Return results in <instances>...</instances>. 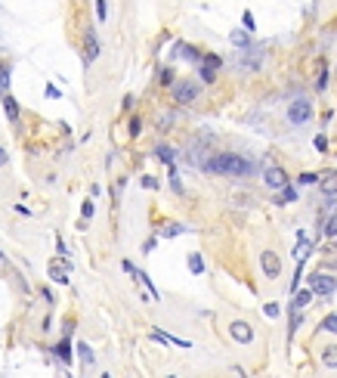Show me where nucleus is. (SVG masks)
Here are the masks:
<instances>
[{"label": "nucleus", "instance_id": "f257e3e1", "mask_svg": "<svg viewBox=\"0 0 337 378\" xmlns=\"http://www.w3.org/2000/svg\"><path fill=\"white\" fill-rule=\"evenodd\" d=\"M207 174H223V177H254L257 174V162L235 152H217L207 158V165L201 168Z\"/></svg>", "mask_w": 337, "mask_h": 378}, {"label": "nucleus", "instance_id": "f03ea898", "mask_svg": "<svg viewBox=\"0 0 337 378\" xmlns=\"http://www.w3.org/2000/svg\"><path fill=\"white\" fill-rule=\"evenodd\" d=\"M198 84L195 81H173V87H170V93H173V102L177 106H189V102L198 96Z\"/></svg>", "mask_w": 337, "mask_h": 378}, {"label": "nucleus", "instance_id": "7ed1b4c3", "mask_svg": "<svg viewBox=\"0 0 337 378\" xmlns=\"http://www.w3.org/2000/svg\"><path fill=\"white\" fill-rule=\"evenodd\" d=\"M312 118V102L309 99H294L291 109H288V121L291 124H306Z\"/></svg>", "mask_w": 337, "mask_h": 378}, {"label": "nucleus", "instance_id": "20e7f679", "mask_svg": "<svg viewBox=\"0 0 337 378\" xmlns=\"http://www.w3.org/2000/svg\"><path fill=\"white\" fill-rule=\"evenodd\" d=\"M306 282H309V289L316 292V294H331V292H337V279L328 276V273H312Z\"/></svg>", "mask_w": 337, "mask_h": 378}, {"label": "nucleus", "instance_id": "39448f33", "mask_svg": "<svg viewBox=\"0 0 337 378\" xmlns=\"http://www.w3.org/2000/svg\"><path fill=\"white\" fill-rule=\"evenodd\" d=\"M263 183H266L269 189H285V186H288V174H285V168H278V165L263 168Z\"/></svg>", "mask_w": 337, "mask_h": 378}, {"label": "nucleus", "instance_id": "423d86ee", "mask_svg": "<svg viewBox=\"0 0 337 378\" xmlns=\"http://www.w3.org/2000/svg\"><path fill=\"white\" fill-rule=\"evenodd\" d=\"M99 59V38L93 28H84V65H93Z\"/></svg>", "mask_w": 337, "mask_h": 378}, {"label": "nucleus", "instance_id": "0eeeda50", "mask_svg": "<svg viewBox=\"0 0 337 378\" xmlns=\"http://www.w3.org/2000/svg\"><path fill=\"white\" fill-rule=\"evenodd\" d=\"M260 267H263V273H266L269 279H278V276H282V260H278L275 251H263V254H260Z\"/></svg>", "mask_w": 337, "mask_h": 378}, {"label": "nucleus", "instance_id": "6e6552de", "mask_svg": "<svg viewBox=\"0 0 337 378\" xmlns=\"http://www.w3.org/2000/svg\"><path fill=\"white\" fill-rule=\"evenodd\" d=\"M229 335L235 338L238 344H251V341H254V329H251L248 323H241V319H238V323L229 326Z\"/></svg>", "mask_w": 337, "mask_h": 378}, {"label": "nucleus", "instance_id": "1a4fd4ad", "mask_svg": "<svg viewBox=\"0 0 337 378\" xmlns=\"http://www.w3.org/2000/svg\"><path fill=\"white\" fill-rule=\"evenodd\" d=\"M170 56H173V59H180V56H186L189 62H198V59H201V53L195 50V47H189V43H183V41L177 43V47H173V53H170Z\"/></svg>", "mask_w": 337, "mask_h": 378}, {"label": "nucleus", "instance_id": "9d476101", "mask_svg": "<svg viewBox=\"0 0 337 378\" xmlns=\"http://www.w3.org/2000/svg\"><path fill=\"white\" fill-rule=\"evenodd\" d=\"M56 357H59L62 363H72V357H75V350H72V335H68V332L62 335L59 344H56Z\"/></svg>", "mask_w": 337, "mask_h": 378}, {"label": "nucleus", "instance_id": "9b49d317", "mask_svg": "<svg viewBox=\"0 0 337 378\" xmlns=\"http://www.w3.org/2000/svg\"><path fill=\"white\" fill-rule=\"evenodd\" d=\"M312 294H316V292H312V289H306V292H294V297H291V307H288V310H303V307L312 301Z\"/></svg>", "mask_w": 337, "mask_h": 378}, {"label": "nucleus", "instance_id": "f8f14e48", "mask_svg": "<svg viewBox=\"0 0 337 378\" xmlns=\"http://www.w3.org/2000/svg\"><path fill=\"white\" fill-rule=\"evenodd\" d=\"M229 41L235 43V47H241V50H248V47H251V31H248V28H235V31L229 34Z\"/></svg>", "mask_w": 337, "mask_h": 378}, {"label": "nucleus", "instance_id": "ddd939ff", "mask_svg": "<svg viewBox=\"0 0 337 378\" xmlns=\"http://www.w3.org/2000/svg\"><path fill=\"white\" fill-rule=\"evenodd\" d=\"M319 186H322V192H325V196H337V170H328V174L322 177V183H319Z\"/></svg>", "mask_w": 337, "mask_h": 378}, {"label": "nucleus", "instance_id": "4468645a", "mask_svg": "<svg viewBox=\"0 0 337 378\" xmlns=\"http://www.w3.org/2000/svg\"><path fill=\"white\" fill-rule=\"evenodd\" d=\"M322 236H325V239H334V236H337V211L328 214V217L322 220Z\"/></svg>", "mask_w": 337, "mask_h": 378}, {"label": "nucleus", "instance_id": "2eb2a0df", "mask_svg": "<svg viewBox=\"0 0 337 378\" xmlns=\"http://www.w3.org/2000/svg\"><path fill=\"white\" fill-rule=\"evenodd\" d=\"M155 155H158V158H161V162H164L167 168H173V158H177V152H173L170 146H164V143H158V146H155Z\"/></svg>", "mask_w": 337, "mask_h": 378}, {"label": "nucleus", "instance_id": "dca6fc26", "mask_svg": "<svg viewBox=\"0 0 337 378\" xmlns=\"http://www.w3.org/2000/svg\"><path fill=\"white\" fill-rule=\"evenodd\" d=\"M3 109H6V118H9V121L19 118V102L9 96V93H3Z\"/></svg>", "mask_w": 337, "mask_h": 378}, {"label": "nucleus", "instance_id": "f3484780", "mask_svg": "<svg viewBox=\"0 0 337 378\" xmlns=\"http://www.w3.org/2000/svg\"><path fill=\"white\" fill-rule=\"evenodd\" d=\"M75 353L80 357V363H84V366H93V360H96V357H93V350L84 344V341H77V350H75Z\"/></svg>", "mask_w": 337, "mask_h": 378}, {"label": "nucleus", "instance_id": "a211bd4d", "mask_svg": "<svg viewBox=\"0 0 337 378\" xmlns=\"http://www.w3.org/2000/svg\"><path fill=\"white\" fill-rule=\"evenodd\" d=\"M189 270L195 273V276H201V273H204V260H201V254H189Z\"/></svg>", "mask_w": 337, "mask_h": 378}, {"label": "nucleus", "instance_id": "6ab92c4d", "mask_svg": "<svg viewBox=\"0 0 337 378\" xmlns=\"http://www.w3.org/2000/svg\"><path fill=\"white\" fill-rule=\"evenodd\" d=\"M322 363L334 369V366H337V347H325V350H322Z\"/></svg>", "mask_w": 337, "mask_h": 378}, {"label": "nucleus", "instance_id": "aec40b11", "mask_svg": "<svg viewBox=\"0 0 337 378\" xmlns=\"http://www.w3.org/2000/svg\"><path fill=\"white\" fill-rule=\"evenodd\" d=\"M319 329H322V332H334V335H337V313H328V316L322 319Z\"/></svg>", "mask_w": 337, "mask_h": 378}, {"label": "nucleus", "instance_id": "412c9836", "mask_svg": "<svg viewBox=\"0 0 337 378\" xmlns=\"http://www.w3.org/2000/svg\"><path fill=\"white\" fill-rule=\"evenodd\" d=\"M3 93H9V68L0 65V96Z\"/></svg>", "mask_w": 337, "mask_h": 378}, {"label": "nucleus", "instance_id": "4be33fe9", "mask_svg": "<svg viewBox=\"0 0 337 378\" xmlns=\"http://www.w3.org/2000/svg\"><path fill=\"white\" fill-rule=\"evenodd\" d=\"M201 65H211V68H220V65H223V59H220L217 53H207V56H201Z\"/></svg>", "mask_w": 337, "mask_h": 378}, {"label": "nucleus", "instance_id": "5701e85b", "mask_svg": "<svg viewBox=\"0 0 337 378\" xmlns=\"http://www.w3.org/2000/svg\"><path fill=\"white\" fill-rule=\"evenodd\" d=\"M50 279H56V282H62V285H68V276H65V273H62L59 267H56V263H50Z\"/></svg>", "mask_w": 337, "mask_h": 378}, {"label": "nucleus", "instance_id": "b1692460", "mask_svg": "<svg viewBox=\"0 0 337 378\" xmlns=\"http://www.w3.org/2000/svg\"><path fill=\"white\" fill-rule=\"evenodd\" d=\"M96 19H99V22L109 19V3H106V0H96Z\"/></svg>", "mask_w": 337, "mask_h": 378}, {"label": "nucleus", "instance_id": "393cba45", "mask_svg": "<svg viewBox=\"0 0 337 378\" xmlns=\"http://www.w3.org/2000/svg\"><path fill=\"white\" fill-rule=\"evenodd\" d=\"M325 87H328V65L319 68V81H316V90H325Z\"/></svg>", "mask_w": 337, "mask_h": 378}, {"label": "nucleus", "instance_id": "a878e982", "mask_svg": "<svg viewBox=\"0 0 337 378\" xmlns=\"http://www.w3.org/2000/svg\"><path fill=\"white\" fill-rule=\"evenodd\" d=\"M294 199H297V189L291 186V183H288V186L282 189V199H278V202H294Z\"/></svg>", "mask_w": 337, "mask_h": 378}, {"label": "nucleus", "instance_id": "bb28decb", "mask_svg": "<svg viewBox=\"0 0 337 378\" xmlns=\"http://www.w3.org/2000/svg\"><path fill=\"white\" fill-rule=\"evenodd\" d=\"M93 211H96V205H93V199H87L84 205H80V214H84V220H90Z\"/></svg>", "mask_w": 337, "mask_h": 378}, {"label": "nucleus", "instance_id": "cd10ccee", "mask_svg": "<svg viewBox=\"0 0 337 378\" xmlns=\"http://www.w3.org/2000/svg\"><path fill=\"white\" fill-rule=\"evenodd\" d=\"M263 313H266V316H269V319H275L278 313H282V307H278L275 301H269V304H266V307H263Z\"/></svg>", "mask_w": 337, "mask_h": 378}, {"label": "nucleus", "instance_id": "c85d7f7f", "mask_svg": "<svg viewBox=\"0 0 337 378\" xmlns=\"http://www.w3.org/2000/svg\"><path fill=\"white\" fill-rule=\"evenodd\" d=\"M319 180H322L319 174H300V177H297L300 186H309V183H319Z\"/></svg>", "mask_w": 337, "mask_h": 378}, {"label": "nucleus", "instance_id": "c756f323", "mask_svg": "<svg viewBox=\"0 0 337 378\" xmlns=\"http://www.w3.org/2000/svg\"><path fill=\"white\" fill-rule=\"evenodd\" d=\"M214 78H217L214 68H211V65H201V81H204V84H214Z\"/></svg>", "mask_w": 337, "mask_h": 378}, {"label": "nucleus", "instance_id": "7c9ffc66", "mask_svg": "<svg viewBox=\"0 0 337 378\" xmlns=\"http://www.w3.org/2000/svg\"><path fill=\"white\" fill-rule=\"evenodd\" d=\"M180 233H183L180 223H164V236H180Z\"/></svg>", "mask_w": 337, "mask_h": 378}, {"label": "nucleus", "instance_id": "2f4dec72", "mask_svg": "<svg viewBox=\"0 0 337 378\" xmlns=\"http://www.w3.org/2000/svg\"><path fill=\"white\" fill-rule=\"evenodd\" d=\"M241 22H245V28L254 34V28H257V22H254V16H251V13H245V16H241Z\"/></svg>", "mask_w": 337, "mask_h": 378}, {"label": "nucleus", "instance_id": "473e14b6", "mask_svg": "<svg viewBox=\"0 0 337 378\" xmlns=\"http://www.w3.org/2000/svg\"><path fill=\"white\" fill-rule=\"evenodd\" d=\"M139 130H143V121H139V118H130V136H139Z\"/></svg>", "mask_w": 337, "mask_h": 378}, {"label": "nucleus", "instance_id": "72a5a7b5", "mask_svg": "<svg viewBox=\"0 0 337 378\" xmlns=\"http://www.w3.org/2000/svg\"><path fill=\"white\" fill-rule=\"evenodd\" d=\"M161 84L173 87V72H170V68H164V72H161Z\"/></svg>", "mask_w": 337, "mask_h": 378}, {"label": "nucleus", "instance_id": "f704fd0d", "mask_svg": "<svg viewBox=\"0 0 337 378\" xmlns=\"http://www.w3.org/2000/svg\"><path fill=\"white\" fill-rule=\"evenodd\" d=\"M43 93H46V96H50V99H59V87H53V84H46V90H43Z\"/></svg>", "mask_w": 337, "mask_h": 378}, {"label": "nucleus", "instance_id": "c9c22d12", "mask_svg": "<svg viewBox=\"0 0 337 378\" xmlns=\"http://www.w3.org/2000/svg\"><path fill=\"white\" fill-rule=\"evenodd\" d=\"M316 149L319 152H328V140H325V136H316Z\"/></svg>", "mask_w": 337, "mask_h": 378}, {"label": "nucleus", "instance_id": "e433bc0d", "mask_svg": "<svg viewBox=\"0 0 337 378\" xmlns=\"http://www.w3.org/2000/svg\"><path fill=\"white\" fill-rule=\"evenodd\" d=\"M143 186L146 189H158V180L155 177H143Z\"/></svg>", "mask_w": 337, "mask_h": 378}, {"label": "nucleus", "instance_id": "4c0bfd02", "mask_svg": "<svg viewBox=\"0 0 337 378\" xmlns=\"http://www.w3.org/2000/svg\"><path fill=\"white\" fill-rule=\"evenodd\" d=\"M6 158H9V155H6V149H3V146H0V168H3V165H6Z\"/></svg>", "mask_w": 337, "mask_h": 378}, {"label": "nucleus", "instance_id": "58836bf2", "mask_svg": "<svg viewBox=\"0 0 337 378\" xmlns=\"http://www.w3.org/2000/svg\"><path fill=\"white\" fill-rule=\"evenodd\" d=\"M328 242H331V248H334V251H337V236H334V239H328Z\"/></svg>", "mask_w": 337, "mask_h": 378}, {"label": "nucleus", "instance_id": "ea45409f", "mask_svg": "<svg viewBox=\"0 0 337 378\" xmlns=\"http://www.w3.org/2000/svg\"><path fill=\"white\" fill-rule=\"evenodd\" d=\"M334 78H337V65H334Z\"/></svg>", "mask_w": 337, "mask_h": 378}, {"label": "nucleus", "instance_id": "a19ab883", "mask_svg": "<svg viewBox=\"0 0 337 378\" xmlns=\"http://www.w3.org/2000/svg\"><path fill=\"white\" fill-rule=\"evenodd\" d=\"M0 260H3V251H0Z\"/></svg>", "mask_w": 337, "mask_h": 378}]
</instances>
